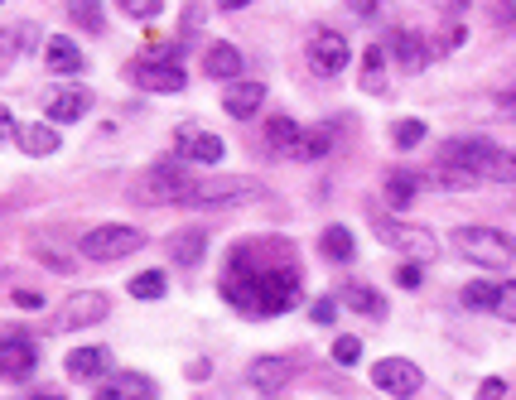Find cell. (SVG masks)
Returning a JSON list of instances; mask_svg holds the SVG:
<instances>
[{
	"label": "cell",
	"mask_w": 516,
	"mask_h": 400,
	"mask_svg": "<svg viewBox=\"0 0 516 400\" xmlns=\"http://www.w3.org/2000/svg\"><path fill=\"white\" fill-rule=\"evenodd\" d=\"M222 299H232L242 314H256V319H275V314L295 309L299 304L295 261H285V266H246V256L237 251L227 261V275H222Z\"/></svg>",
	"instance_id": "6da1fadb"
},
{
	"label": "cell",
	"mask_w": 516,
	"mask_h": 400,
	"mask_svg": "<svg viewBox=\"0 0 516 400\" xmlns=\"http://www.w3.org/2000/svg\"><path fill=\"white\" fill-rule=\"evenodd\" d=\"M193 169L189 160H160V164H150L145 174H136L131 179V198L136 203H145V208H160V203H184L193 193Z\"/></svg>",
	"instance_id": "7a4b0ae2"
},
{
	"label": "cell",
	"mask_w": 516,
	"mask_h": 400,
	"mask_svg": "<svg viewBox=\"0 0 516 400\" xmlns=\"http://www.w3.org/2000/svg\"><path fill=\"white\" fill-rule=\"evenodd\" d=\"M463 261H473V266L483 270H507L516 256L512 237H502L497 227H459V237H454Z\"/></svg>",
	"instance_id": "3957f363"
},
{
	"label": "cell",
	"mask_w": 516,
	"mask_h": 400,
	"mask_svg": "<svg viewBox=\"0 0 516 400\" xmlns=\"http://www.w3.org/2000/svg\"><path fill=\"white\" fill-rule=\"evenodd\" d=\"M140 246H145V232L126 227V222H102V227L82 232V241H78V251L87 261H121V256H131Z\"/></svg>",
	"instance_id": "277c9868"
},
{
	"label": "cell",
	"mask_w": 516,
	"mask_h": 400,
	"mask_svg": "<svg viewBox=\"0 0 516 400\" xmlns=\"http://www.w3.org/2000/svg\"><path fill=\"white\" fill-rule=\"evenodd\" d=\"M266 188L261 179H198L184 208H237V203H256Z\"/></svg>",
	"instance_id": "5b68a950"
},
{
	"label": "cell",
	"mask_w": 516,
	"mask_h": 400,
	"mask_svg": "<svg viewBox=\"0 0 516 400\" xmlns=\"http://www.w3.org/2000/svg\"><path fill=\"white\" fill-rule=\"evenodd\" d=\"M377 237H381V246H391V251H401L406 261H415V266H430L439 256V241H435V232L430 227H415V222H381L377 227Z\"/></svg>",
	"instance_id": "8992f818"
},
{
	"label": "cell",
	"mask_w": 516,
	"mask_h": 400,
	"mask_svg": "<svg viewBox=\"0 0 516 400\" xmlns=\"http://www.w3.org/2000/svg\"><path fill=\"white\" fill-rule=\"evenodd\" d=\"M126 78L136 82L140 92H184V87H189L179 58H140V63L126 68Z\"/></svg>",
	"instance_id": "52a82bcc"
},
{
	"label": "cell",
	"mask_w": 516,
	"mask_h": 400,
	"mask_svg": "<svg viewBox=\"0 0 516 400\" xmlns=\"http://www.w3.org/2000/svg\"><path fill=\"white\" fill-rule=\"evenodd\" d=\"M372 386L386 391V396H396V400H410L420 386H425V376H420V367L406 362V357H381L377 367H372Z\"/></svg>",
	"instance_id": "ba28073f"
},
{
	"label": "cell",
	"mask_w": 516,
	"mask_h": 400,
	"mask_svg": "<svg viewBox=\"0 0 516 400\" xmlns=\"http://www.w3.org/2000/svg\"><path fill=\"white\" fill-rule=\"evenodd\" d=\"M348 39L338 34V29H314L309 34V68L319 73V78H338L343 68H348Z\"/></svg>",
	"instance_id": "9c48e42d"
},
{
	"label": "cell",
	"mask_w": 516,
	"mask_h": 400,
	"mask_svg": "<svg viewBox=\"0 0 516 400\" xmlns=\"http://www.w3.org/2000/svg\"><path fill=\"white\" fill-rule=\"evenodd\" d=\"M439 160L463 164V169H473L478 179H488L492 160H497V145H492V140H483V135H454V140H444Z\"/></svg>",
	"instance_id": "30bf717a"
},
{
	"label": "cell",
	"mask_w": 516,
	"mask_h": 400,
	"mask_svg": "<svg viewBox=\"0 0 516 400\" xmlns=\"http://www.w3.org/2000/svg\"><path fill=\"white\" fill-rule=\"evenodd\" d=\"M174 155L189 164H218L222 160V135H213L208 126H198V121H184L179 131H174Z\"/></svg>",
	"instance_id": "8fae6325"
},
{
	"label": "cell",
	"mask_w": 516,
	"mask_h": 400,
	"mask_svg": "<svg viewBox=\"0 0 516 400\" xmlns=\"http://www.w3.org/2000/svg\"><path fill=\"white\" fill-rule=\"evenodd\" d=\"M97 319H107V294L78 290L54 314V328H58V333H73V328H87V323H97Z\"/></svg>",
	"instance_id": "7c38bea8"
},
{
	"label": "cell",
	"mask_w": 516,
	"mask_h": 400,
	"mask_svg": "<svg viewBox=\"0 0 516 400\" xmlns=\"http://www.w3.org/2000/svg\"><path fill=\"white\" fill-rule=\"evenodd\" d=\"M34 367H39L34 338L5 333V338H0V381H25V376H34Z\"/></svg>",
	"instance_id": "4fadbf2b"
},
{
	"label": "cell",
	"mask_w": 516,
	"mask_h": 400,
	"mask_svg": "<svg viewBox=\"0 0 516 400\" xmlns=\"http://www.w3.org/2000/svg\"><path fill=\"white\" fill-rule=\"evenodd\" d=\"M261 102H266V82H256V78L227 82V92H222V111H227L232 121L256 116V111H261Z\"/></svg>",
	"instance_id": "5bb4252c"
},
{
	"label": "cell",
	"mask_w": 516,
	"mask_h": 400,
	"mask_svg": "<svg viewBox=\"0 0 516 400\" xmlns=\"http://www.w3.org/2000/svg\"><path fill=\"white\" fill-rule=\"evenodd\" d=\"M290 376H295V362H290V357H256V362L246 367V381H251L261 396L285 391V386H290Z\"/></svg>",
	"instance_id": "9a60e30c"
},
{
	"label": "cell",
	"mask_w": 516,
	"mask_h": 400,
	"mask_svg": "<svg viewBox=\"0 0 516 400\" xmlns=\"http://www.w3.org/2000/svg\"><path fill=\"white\" fill-rule=\"evenodd\" d=\"M386 49L396 54V63H401L406 73H420V68L435 58V49L425 44V34H415V29H396V34L386 39Z\"/></svg>",
	"instance_id": "2e32d148"
},
{
	"label": "cell",
	"mask_w": 516,
	"mask_h": 400,
	"mask_svg": "<svg viewBox=\"0 0 516 400\" xmlns=\"http://www.w3.org/2000/svg\"><path fill=\"white\" fill-rule=\"evenodd\" d=\"M97 400H155V381H150V376H140V372L102 376Z\"/></svg>",
	"instance_id": "e0dca14e"
},
{
	"label": "cell",
	"mask_w": 516,
	"mask_h": 400,
	"mask_svg": "<svg viewBox=\"0 0 516 400\" xmlns=\"http://www.w3.org/2000/svg\"><path fill=\"white\" fill-rule=\"evenodd\" d=\"M68 376L73 381H102V376H111V347H73L68 352Z\"/></svg>",
	"instance_id": "ac0fdd59"
},
{
	"label": "cell",
	"mask_w": 516,
	"mask_h": 400,
	"mask_svg": "<svg viewBox=\"0 0 516 400\" xmlns=\"http://www.w3.org/2000/svg\"><path fill=\"white\" fill-rule=\"evenodd\" d=\"M49 121H58V126H68V121H82L87 111H92V92L87 87H63V92H54L49 97Z\"/></svg>",
	"instance_id": "d6986e66"
},
{
	"label": "cell",
	"mask_w": 516,
	"mask_h": 400,
	"mask_svg": "<svg viewBox=\"0 0 516 400\" xmlns=\"http://www.w3.org/2000/svg\"><path fill=\"white\" fill-rule=\"evenodd\" d=\"M203 73H208V78H222V82H237L242 78V54H237L227 39H213L208 54H203Z\"/></svg>",
	"instance_id": "ffe728a7"
},
{
	"label": "cell",
	"mask_w": 516,
	"mask_h": 400,
	"mask_svg": "<svg viewBox=\"0 0 516 400\" xmlns=\"http://www.w3.org/2000/svg\"><path fill=\"white\" fill-rule=\"evenodd\" d=\"M203 251H208V232L203 227H184V232H174L169 237V256H174V266H198L203 261Z\"/></svg>",
	"instance_id": "44dd1931"
},
{
	"label": "cell",
	"mask_w": 516,
	"mask_h": 400,
	"mask_svg": "<svg viewBox=\"0 0 516 400\" xmlns=\"http://www.w3.org/2000/svg\"><path fill=\"white\" fill-rule=\"evenodd\" d=\"M44 63L54 68L58 78H78L82 73V49L73 44V39H49V44H44Z\"/></svg>",
	"instance_id": "7402d4cb"
},
{
	"label": "cell",
	"mask_w": 516,
	"mask_h": 400,
	"mask_svg": "<svg viewBox=\"0 0 516 400\" xmlns=\"http://www.w3.org/2000/svg\"><path fill=\"white\" fill-rule=\"evenodd\" d=\"M420 184H425L420 174H410V169H391V174H386V208H396V213L410 208V203H415V193H420Z\"/></svg>",
	"instance_id": "603a6c76"
},
{
	"label": "cell",
	"mask_w": 516,
	"mask_h": 400,
	"mask_svg": "<svg viewBox=\"0 0 516 400\" xmlns=\"http://www.w3.org/2000/svg\"><path fill=\"white\" fill-rule=\"evenodd\" d=\"M15 145H20L25 155H54L58 150V126H44V121L20 126V131H15Z\"/></svg>",
	"instance_id": "cb8c5ba5"
},
{
	"label": "cell",
	"mask_w": 516,
	"mask_h": 400,
	"mask_svg": "<svg viewBox=\"0 0 516 400\" xmlns=\"http://www.w3.org/2000/svg\"><path fill=\"white\" fill-rule=\"evenodd\" d=\"M328 150H333V126H309V131H299L290 160H324Z\"/></svg>",
	"instance_id": "d4e9b609"
},
{
	"label": "cell",
	"mask_w": 516,
	"mask_h": 400,
	"mask_svg": "<svg viewBox=\"0 0 516 400\" xmlns=\"http://www.w3.org/2000/svg\"><path fill=\"white\" fill-rule=\"evenodd\" d=\"M319 251H324L328 261L348 266V261L357 256V241H353V232H348V227H338V222H333V227H328L324 237H319Z\"/></svg>",
	"instance_id": "484cf974"
},
{
	"label": "cell",
	"mask_w": 516,
	"mask_h": 400,
	"mask_svg": "<svg viewBox=\"0 0 516 400\" xmlns=\"http://www.w3.org/2000/svg\"><path fill=\"white\" fill-rule=\"evenodd\" d=\"M343 304L357 309V314H367V319H386V299H381L372 285H348V290H343Z\"/></svg>",
	"instance_id": "4316f807"
},
{
	"label": "cell",
	"mask_w": 516,
	"mask_h": 400,
	"mask_svg": "<svg viewBox=\"0 0 516 400\" xmlns=\"http://www.w3.org/2000/svg\"><path fill=\"white\" fill-rule=\"evenodd\" d=\"M295 140H299V126L290 116H271V121H266V145H271L275 155H290Z\"/></svg>",
	"instance_id": "83f0119b"
},
{
	"label": "cell",
	"mask_w": 516,
	"mask_h": 400,
	"mask_svg": "<svg viewBox=\"0 0 516 400\" xmlns=\"http://www.w3.org/2000/svg\"><path fill=\"white\" fill-rule=\"evenodd\" d=\"M430 184H444V188H473V184H483L473 169H463V164H449V160H439L430 174H425Z\"/></svg>",
	"instance_id": "f1b7e54d"
},
{
	"label": "cell",
	"mask_w": 516,
	"mask_h": 400,
	"mask_svg": "<svg viewBox=\"0 0 516 400\" xmlns=\"http://www.w3.org/2000/svg\"><path fill=\"white\" fill-rule=\"evenodd\" d=\"M68 15H73V25H82V29H107V15H102V5L97 0H68Z\"/></svg>",
	"instance_id": "f546056e"
},
{
	"label": "cell",
	"mask_w": 516,
	"mask_h": 400,
	"mask_svg": "<svg viewBox=\"0 0 516 400\" xmlns=\"http://www.w3.org/2000/svg\"><path fill=\"white\" fill-rule=\"evenodd\" d=\"M381 58H386V49H381V44H372V49H367V58H362V87H367V92H386Z\"/></svg>",
	"instance_id": "4dcf8cb0"
},
{
	"label": "cell",
	"mask_w": 516,
	"mask_h": 400,
	"mask_svg": "<svg viewBox=\"0 0 516 400\" xmlns=\"http://www.w3.org/2000/svg\"><path fill=\"white\" fill-rule=\"evenodd\" d=\"M463 309H497V285H488V280L463 285Z\"/></svg>",
	"instance_id": "1f68e13d"
},
{
	"label": "cell",
	"mask_w": 516,
	"mask_h": 400,
	"mask_svg": "<svg viewBox=\"0 0 516 400\" xmlns=\"http://www.w3.org/2000/svg\"><path fill=\"white\" fill-rule=\"evenodd\" d=\"M0 39H5V49H15V54H29V49L39 44V29H34V25H10L5 34H0Z\"/></svg>",
	"instance_id": "d6a6232c"
},
{
	"label": "cell",
	"mask_w": 516,
	"mask_h": 400,
	"mask_svg": "<svg viewBox=\"0 0 516 400\" xmlns=\"http://www.w3.org/2000/svg\"><path fill=\"white\" fill-rule=\"evenodd\" d=\"M131 294H136V299H160L164 294V270H145V275H136V280H131Z\"/></svg>",
	"instance_id": "836d02e7"
},
{
	"label": "cell",
	"mask_w": 516,
	"mask_h": 400,
	"mask_svg": "<svg viewBox=\"0 0 516 400\" xmlns=\"http://www.w3.org/2000/svg\"><path fill=\"white\" fill-rule=\"evenodd\" d=\"M488 179H497V184H516V150H497Z\"/></svg>",
	"instance_id": "e575fe53"
},
{
	"label": "cell",
	"mask_w": 516,
	"mask_h": 400,
	"mask_svg": "<svg viewBox=\"0 0 516 400\" xmlns=\"http://www.w3.org/2000/svg\"><path fill=\"white\" fill-rule=\"evenodd\" d=\"M391 140H396L401 150H410V145H420V140H425V121H396V131H391Z\"/></svg>",
	"instance_id": "d590c367"
},
{
	"label": "cell",
	"mask_w": 516,
	"mask_h": 400,
	"mask_svg": "<svg viewBox=\"0 0 516 400\" xmlns=\"http://www.w3.org/2000/svg\"><path fill=\"white\" fill-rule=\"evenodd\" d=\"M333 362H338V367H357V362H362V343H357V338H338V343H333Z\"/></svg>",
	"instance_id": "8d00e7d4"
},
{
	"label": "cell",
	"mask_w": 516,
	"mask_h": 400,
	"mask_svg": "<svg viewBox=\"0 0 516 400\" xmlns=\"http://www.w3.org/2000/svg\"><path fill=\"white\" fill-rule=\"evenodd\" d=\"M121 10H126L131 20H155L164 10V0H121Z\"/></svg>",
	"instance_id": "74e56055"
},
{
	"label": "cell",
	"mask_w": 516,
	"mask_h": 400,
	"mask_svg": "<svg viewBox=\"0 0 516 400\" xmlns=\"http://www.w3.org/2000/svg\"><path fill=\"white\" fill-rule=\"evenodd\" d=\"M488 15H492V25L497 29H516V0H492Z\"/></svg>",
	"instance_id": "f35d334b"
},
{
	"label": "cell",
	"mask_w": 516,
	"mask_h": 400,
	"mask_svg": "<svg viewBox=\"0 0 516 400\" xmlns=\"http://www.w3.org/2000/svg\"><path fill=\"white\" fill-rule=\"evenodd\" d=\"M492 314H502L507 323H516V280H512V285H502V290H497V309H492Z\"/></svg>",
	"instance_id": "ab89813d"
},
{
	"label": "cell",
	"mask_w": 516,
	"mask_h": 400,
	"mask_svg": "<svg viewBox=\"0 0 516 400\" xmlns=\"http://www.w3.org/2000/svg\"><path fill=\"white\" fill-rule=\"evenodd\" d=\"M309 319H314V323H333V319H338V299H328V294H324V299H314Z\"/></svg>",
	"instance_id": "60d3db41"
},
{
	"label": "cell",
	"mask_w": 516,
	"mask_h": 400,
	"mask_svg": "<svg viewBox=\"0 0 516 400\" xmlns=\"http://www.w3.org/2000/svg\"><path fill=\"white\" fill-rule=\"evenodd\" d=\"M478 400H507V381H502V376H488V381L478 386Z\"/></svg>",
	"instance_id": "b9f144b4"
},
{
	"label": "cell",
	"mask_w": 516,
	"mask_h": 400,
	"mask_svg": "<svg viewBox=\"0 0 516 400\" xmlns=\"http://www.w3.org/2000/svg\"><path fill=\"white\" fill-rule=\"evenodd\" d=\"M396 285H401V290H420V266H415V261H406V266L396 270Z\"/></svg>",
	"instance_id": "7bdbcfd3"
},
{
	"label": "cell",
	"mask_w": 516,
	"mask_h": 400,
	"mask_svg": "<svg viewBox=\"0 0 516 400\" xmlns=\"http://www.w3.org/2000/svg\"><path fill=\"white\" fill-rule=\"evenodd\" d=\"M463 39H468V29H463V25H444V34H439V49H459Z\"/></svg>",
	"instance_id": "ee69618b"
},
{
	"label": "cell",
	"mask_w": 516,
	"mask_h": 400,
	"mask_svg": "<svg viewBox=\"0 0 516 400\" xmlns=\"http://www.w3.org/2000/svg\"><path fill=\"white\" fill-rule=\"evenodd\" d=\"M15 304H20V309H44V299L34 290H15Z\"/></svg>",
	"instance_id": "f6af8a7d"
},
{
	"label": "cell",
	"mask_w": 516,
	"mask_h": 400,
	"mask_svg": "<svg viewBox=\"0 0 516 400\" xmlns=\"http://www.w3.org/2000/svg\"><path fill=\"white\" fill-rule=\"evenodd\" d=\"M15 131H20V126L10 121V111L0 107V140H15Z\"/></svg>",
	"instance_id": "bcb514c9"
},
{
	"label": "cell",
	"mask_w": 516,
	"mask_h": 400,
	"mask_svg": "<svg viewBox=\"0 0 516 400\" xmlns=\"http://www.w3.org/2000/svg\"><path fill=\"white\" fill-rule=\"evenodd\" d=\"M497 107H502V116H516V92H507V97H497Z\"/></svg>",
	"instance_id": "7dc6e473"
},
{
	"label": "cell",
	"mask_w": 516,
	"mask_h": 400,
	"mask_svg": "<svg viewBox=\"0 0 516 400\" xmlns=\"http://www.w3.org/2000/svg\"><path fill=\"white\" fill-rule=\"evenodd\" d=\"M353 10L357 15H372V10H377V0H353Z\"/></svg>",
	"instance_id": "c3c4849f"
},
{
	"label": "cell",
	"mask_w": 516,
	"mask_h": 400,
	"mask_svg": "<svg viewBox=\"0 0 516 400\" xmlns=\"http://www.w3.org/2000/svg\"><path fill=\"white\" fill-rule=\"evenodd\" d=\"M222 10H246V5H251V0H218Z\"/></svg>",
	"instance_id": "681fc988"
},
{
	"label": "cell",
	"mask_w": 516,
	"mask_h": 400,
	"mask_svg": "<svg viewBox=\"0 0 516 400\" xmlns=\"http://www.w3.org/2000/svg\"><path fill=\"white\" fill-rule=\"evenodd\" d=\"M39 400H58V396H39Z\"/></svg>",
	"instance_id": "f907efd6"
},
{
	"label": "cell",
	"mask_w": 516,
	"mask_h": 400,
	"mask_svg": "<svg viewBox=\"0 0 516 400\" xmlns=\"http://www.w3.org/2000/svg\"><path fill=\"white\" fill-rule=\"evenodd\" d=\"M5 208H10V203H0V213H5Z\"/></svg>",
	"instance_id": "816d5d0a"
}]
</instances>
